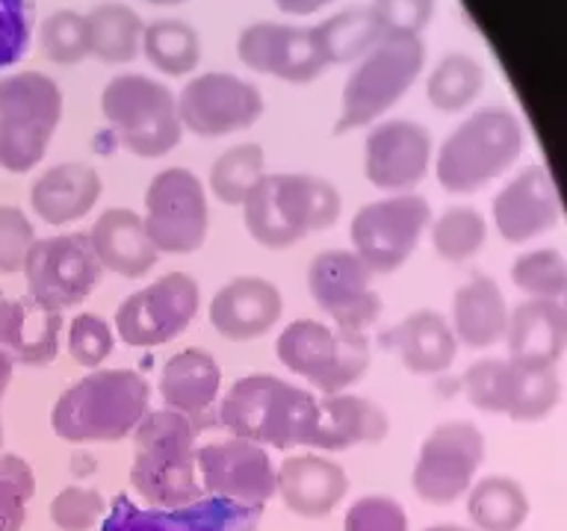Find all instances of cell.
<instances>
[{"label": "cell", "mask_w": 567, "mask_h": 531, "mask_svg": "<svg viewBox=\"0 0 567 531\" xmlns=\"http://www.w3.org/2000/svg\"><path fill=\"white\" fill-rule=\"evenodd\" d=\"M432 163V136L420 122L390 118L375 124L363 142V175L390 195L411 192Z\"/></svg>", "instance_id": "cell-21"}, {"label": "cell", "mask_w": 567, "mask_h": 531, "mask_svg": "<svg viewBox=\"0 0 567 531\" xmlns=\"http://www.w3.org/2000/svg\"><path fill=\"white\" fill-rule=\"evenodd\" d=\"M346 531H408L405 508L390 496L372 493L354 499L346 511Z\"/></svg>", "instance_id": "cell-46"}, {"label": "cell", "mask_w": 567, "mask_h": 531, "mask_svg": "<svg viewBox=\"0 0 567 531\" xmlns=\"http://www.w3.org/2000/svg\"><path fill=\"white\" fill-rule=\"evenodd\" d=\"M33 35V0H0V71L16 65Z\"/></svg>", "instance_id": "cell-45"}, {"label": "cell", "mask_w": 567, "mask_h": 531, "mask_svg": "<svg viewBox=\"0 0 567 531\" xmlns=\"http://www.w3.org/2000/svg\"><path fill=\"white\" fill-rule=\"evenodd\" d=\"M89 242L101 269L127 281H140L157 266L159 254L145 233V221L127 207H110L101 212L89 230Z\"/></svg>", "instance_id": "cell-26"}, {"label": "cell", "mask_w": 567, "mask_h": 531, "mask_svg": "<svg viewBox=\"0 0 567 531\" xmlns=\"http://www.w3.org/2000/svg\"><path fill=\"white\" fill-rule=\"evenodd\" d=\"M21 272L27 278V299L62 313L92 295L104 269L92 251L89 233H56L35 239Z\"/></svg>", "instance_id": "cell-12"}, {"label": "cell", "mask_w": 567, "mask_h": 531, "mask_svg": "<svg viewBox=\"0 0 567 531\" xmlns=\"http://www.w3.org/2000/svg\"><path fill=\"white\" fill-rule=\"evenodd\" d=\"M115 331L97 313H78L69 325V354L80 366L97 369L113 354Z\"/></svg>", "instance_id": "cell-44"}, {"label": "cell", "mask_w": 567, "mask_h": 531, "mask_svg": "<svg viewBox=\"0 0 567 531\" xmlns=\"http://www.w3.org/2000/svg\"><path fill=\"white\" fill-rule=\"evenodd\" d=\"M264 517V504H243L202 496L184 508H142L131 496L118 493L106 508L101 531H257Z\"/></svg>", "instance_id": "cell-17"}, {"label": "cell", "mask_w": 567, "mask_h": 531, "mask_svg": "<svg viewBox=\"0 0 567 531\" xmlns=\"http://www.w3.org/2000/svg\"><path fill=\"white\" fill-rule=\"evenodd\" d=\"M142 221L157 254H195L210 230V207L202 177L184 166L163 168L145 189Z\"/></svg>", "instance_id": "cell-10"}, {"label": "cell", "mask_w": 567, "mask_h": 531, "mask_svg": "<svg viewBox=\"0 0 567 531\" xmlns=\"http://www.w3.org/2000/svg\"><path fill=\"white\" fill-rule=\"evenodd\" d=\"M494 221L508 242H526L558 221V195L540 166L523 168L494 201Z\"/></svg>", "instance_id": "cell-27"}, {"label": "cell", "mask_w": 567, "mask_h": 531, "mask_svg": "<svg viewBox=\"0 0 567 531\" xmlns=\"http://www.w3.org/2000/svg\"><path fill=\"white\" fill-rule=\"evenodd\" d=\"M264 168L266 154L257 142L234 145V148H228L225 154L213 159L210 192L216 195V201L228 204V207H243L248 192L264 177Z\"/></svg>", "instance_id": "cell-36"}, {"label": "cell", "mask_w": 567, "mask_h": 531, "mask_svg": "<svg viewBox=\"0 0 567 531\" xmlns=\"http://www.w3.org/2000/svg\"><path fill=\"white\" fill-rule=\"evenodd\" d=\"M101 110L118 142L142 159L163 157L184 136L177 97L148 74L131 71L110 80L101 92Z\"/></svg>", "instance_id": "cell-8"}, {"label": "cell", "mask_w": 567, "mask_h": 531, "mask_svg": "<svg viewBox=\"0 0 567 531\" xmlns=\"http://www.w3.org/2000/svg\"><path fill=\"white\" fill-rule=\"evenodd\" d=\"M154 7H177V3H184V0H148Z\"/></svg>", "instance_id": "cell-51"}, {"label": "cell", "mask_w": 567, "mask_h": 531, "mask_svg": "<svg viewBox=\"0 0 567 531\" xmlns=\"http://www.w3.org/2000/svg\"><path fill=\"white\" fill-rule=\"evenodd\" d=\"M343 212L334 184L317 175H264L243 201L248 237L269 251H284L310 233L331 230Z\"/></svg>", "instance_id": "cell-2"}, {"label": "cell", "mask_w": 567, "mask_h": 531, "mask_svg": "<svg viewBox=\"0 0 567 531\" xmlns=\"http://www.w3.org/2000/svg\"><path fill=\"white\" fill-rule=\"evenodd\" d=\"M106 502L95 487L71 485L53 496L51 520L60 531H92L104 520Z\"/></svg>", "instance_id": "cell-43"}, {"label": "cell", "mask_w": 567, "mask_h": 531, "mask_svg": "<svg viewBox=\"0 0 567 531\" xmlns=\"http://www.w3.org/2000/svg\"><path fill=\"white\" fill-rule=\"evenodd\" d=\"M485 458V440L476 425L443 423L423 440L416 458L414 493L429 504H450L467 493L478 464Z\"/></svg>", "instance_id": "cell-18"}, {"label": "cell", "mask_w": 567, "mask_h": 531, "mask_svg": "<svg viewBox=\"0 0 567 531\" xmlns=\"http://www.w3.org/2000/svg\"><path fill=\"white\" fill-rule=\"evenodd\" d=\"M0 446H3V423H0Z\"/></svg>", "instance_id": "cell-53"}, {"label": "cell", "mask_w": 567, "mask_h": 531, "mask_svg": "<svg viewBox=\"0 0 567 531\" xmlns=\"http://www.w3.org/2000/svg\"><path fill=\"white\" fill-rule=\"evenodd\" d=\"M35 493L33 467L21 455H0V531H21Z\"/></svg>", "instance_id": "cell-41"}, {"label": "cell", "mask_w": 567, "mask_h": 531, "mask_svg": "<svg viewBox=\"0 0 567 531\" xmlns=\"http://www.w3.org/2000/svg\"><path fill=\"white\" fill-rule=\"evenodd\" d=\"M151 387L133 369H92L74 381L51 410V425L65 442H118L148 414Z\"/></svg>", "instance_id": "cell-4"}, {"label": "cell", "mask_w": 567, "mask_h": 531, "mask_svg": "<svg viewBox=\"0 0 567 531\" xmlns=\"http://www.w3.org/2000/svg\"><path fill=\"white\" fill-rule=\"evenodd\" d=\"M195 434L198 428L168 407L148 410L133 428L131 487L145 508L172 511L207 496L195 478Z\"/></svg>", "instance_id": "cell-3"}, {"label": "cell", "mask_w": 567, "mask_h": 531, "mask_svg": "<svg viewBox=\"0 0 567 531\" xmlns=\"http://www.w3.org/2000/svg\"><path fill=\"white\" fill-rule=\"evenodd\" d=\"M62 313L35 304L33 299H12L0 304V345L12 361L24 366H48L60 354Z\"/></svg>", "instance_id": "cell-30"}, {"label": "cell", "mask_w": 567, "mask_h": 531, "mask_svg": "<svg viewBox=\"0 0 567 531\" xmlns=\"http://www.w3.org/2000/svg\"><path fill=\"white\" fill-rule=\"evenodd\" d=\"M237 53L251 71L272 74L287 83H310L331 65L319 24L296 27L257 21L239 33Z\"/></svg>", "instance_id": "cell-19"}, {"label": "cell", "mask_w": 567, "mask_h": 531, "mask_svg": "<svg viewBox=\"0 0 567 531\" xmlns=\"http://www.w3.org/2000/svg\"><path fill=\"white\" fill-rule=\"evenodd\" d=\"M319 33L326 42L328 62L337 65V62L361 60L363 53L384 35V27L370 7H352L326 18L319 24Z\"/></svg>", "instance_id": "cell-37"}, {"label": "cell", "mask_w": 567, "mask_h": 531, "mask_svg": "<svg viewBox=\"0 0 567 531\" xmlns=\"http://www.w3.org/2000/svg\"><path fill=\"white\" fill-rule=\"evenodd\" d=\"M275 493L287 511L305 520H326L349 493V476L337 460L322 455H290L275 472Z\"/></svg>", "instance_id": "cell-23"}, {"label": "cell", "mask_w": 567, "mask_h": 531, "mask_svg": "<svg viewBox=\"0 0 567 531\" xmlns=\"http://www.w3.org/2000/svg\"><path fill=\"white\" fill-rule=\"evenodd\" d=\"M485 219L470 207H452L432 225L434 254L450 263H461V260L478 254L485 246Z\"/></svg>", "instance_id": "cell-39"}, {"label": "cell", "mask_w": 567, "mask_h": 531, "mask_svg": "<svg viewBox=\"0 0 567 531\" xmlns=\"http://www.w3.org/2000/svg\"><path fill=\"white\" fill-rule=\"evenodd\" d=\"M142 53L168 77H184L202 62V39L181 18H157L142 30Z\"/></svg>", "instance_id": "cell-34"}, {"label": "cell", "mask_w": 567, "mask_h": 531, "mask_svg": "<svg viewBox=\"0 0 567 531\" xmlns=\"http://www.w3.org/2000/svg\"><path fill=\"white\" fill-rule=\"evenodd\" d=\"M452 331L467 348H487L508 327V308L499 287L485 274H473L452 301Z\"/></svg>", "instance_id": "cell-31"}, {"label": "cell", "mask_w": 567, "mask_h": 531, "mask_svg": "<svg viewBox=\"0 0 567 531\" xmlns=\"http://www.w3.org/2000/svg\"><path fill=\"white\" fill-rule=\"evenodd\" d=\"M198 304L202 292L195 278L186 272H168L118 304L113 331L131 348H157L193 325Z\"/></svg>", "instance_id": "cell-13"}, {"label": "cell", "mask_w": 567, "mask_h": 531, "mask_svg": "<svg viewBox=\"0 0 567 531\" xmlns=\"http://www.w3.org/2000/svg\"><path fill=\"white\" fill-rule=\"evenodd\" d=\"M35 242V230L24 210L0 207V274H16L24 269V260Z\"/></svg>", "instance_id": "cell-47"}, {"label": "cell", "mask_w": 567, "mask_h": 531, "mask_svg": "<svg viewBox=\"0 0 567 531\" xmlns=\"http://www.w3.org/2000/svg\"><path fill=\"white\" fill-rule=\"evenodd\" d=\"M86 18L89 53L101 62L118 65L142 51V18L124 3H97Z\"/></svg>", "instance_id": "cell-33"}, {"label": "cell", "mask_w": 567, "mask_h": 531, "mask_svg": "<svg viewBox=\"0 0 567 531\" xmlns=\"http://www.w3.org/2000/svg\"><path fill=\"white\" fill-rule=\"evenodd\" d=\"M278 361L322 396L343 393L370 369V340L361 331L331 327L317 319H296L275 343Z\"/></svg>", "instance_id": "cell-9"}, {"label": "cell", "mask_w": 567, "mask_h": 531, "mask_svg": "<svg viewBox=\"0 0 567 531\" xmlns=\"http://www.w3.org/2000/svg\"><path fill=\"white\" fill-rule=\"evenodd\" d=\"M195 467L202 469L204 493L221 496L230 502L266 504L278 490V467L269 458V449L243 437H228L195 449Z\"/></svg>", "instance_id": "cell-20"}, {"label": "cell", "mask_w": 567, "mask_h": 531, "mask_svg": "<svg viewBox=\"0 0 567 531\" xmlns=\"http://www.w3.org/2000/svg\"><path fill=\"white\" fill-rule=\"evenodd\" d=\"M390 434V419L372 398L334 393L319 398V419L310 449L343 451L352 446H375Z\"/></svg>", "instance_id": "cell-28"}, {"label": "cell", "mask_w": 567, "mask_h": 531, "mask_svg": "<svg viewBox=\"0 0 567 531\" xmlns=\"http://www.w3.org/2000/svg\"><path fill=\"white\" fill-rule=\"evenodd\" d=\"M425 531H464V529H458V525H432V529H425Z\"/></svg>", "instance_id": "cell-52"}, {"label": "cell", "mask_w": 567, "mask_h": 531, "mask_svg": "<svg viewBox=\"0 0 567 531\" xmlns=\"http://www.w3.org/2000/svg\"><path fill=\"white\" fill-rule=\"evenodd\" d=\"M485 88V69L470 53H446L425 83V95L441 113L467 110Z\"/></svg>", "instance_id": "cell-35"}, {"label": "cell", "mask_w": 567, "mask_h": 531, "mask_svg": "<svg viewBox=\"0 0 567 531\" xmlns=\"http://www.w3.org/2000/svg\"><path fill=\"white\" fill-rule=\"evenodd\" d=\"M216 416L234 437L266 449H310L319 419V398L278 375H246L230 384Z\"/></svg>", "instance_id": "cell-1"}, {"label": "cell", "mask_w": 567, "mask_h": 531, "mask_svg": "<svg viewBox=\"0 0 567 531\" xmlns=\"http://www.w3.org/2000/svg\"><path fill=\"white\" fill-rule=\"evenodd\" d=\"M429 225H432V207L423 195H388L379 201L363 204L354 212L349 239H352V251L370 266L372 274H393L414 254Z\"/></svg>", "instance_id": "cell-11"}, {"label": "cell", "mask_w": 567, "mask_h": 531, "mask_svg": "<svg viewBox=\"0 0 567 531\" xmlns=\"http://www.w3.org/2000/svg\"><path fill=\"white\" fill-rule=\"evenodd\" d=\"M3 301H7V295H3V290H0V304H3Z\"/></svg>", "instance_id": "cell-54"}, {"label": "cell", "mask_w": 567, "mask_h": 531, "mask_svg": "<svg viewBox=\"0 0 567 531\" xmlns=\"http://www.w3.org/2000/svg\"><path fill=\"white\" fill-rule=\"evenodd\" d=\"M157 389L168 410L184 414L195 428H207L221 389L219 363L204 348H184L166 361Z\"/></svg>", "instance_id": "cell-24"}, {"label": "cell", "mask_w": 567, "mask_h": 531, "mask_svg": "<svg viewBox=\"0 0 567 531\" xmlns=\"http://www.w3.org/2000/svg\"><path fill=\"white\" fill-rule=\"evenodd\" d=\"M381 348L396 352L402 366L411 375H437L446 372L455 361L458 340L452 331L450 319L437 310H414L396 325L379 334Z\"/></svg>", "instance_id": "cell-25"}, {"label": "cell", "mask_w": 567, "mask_h": 531, "mask_svg": "<svg viewBox=\"0 0 567 531\" xmlns=\"http://www.w3.org/2000/svg\"><path fill=\"white\" fill-rule=\"evenodd\" d=\"M328 3H334V0H275V7L281 12H290V15H313L319 9H326Z\"/></svg>", "instance_id": "cell-49"}, {"label": "cell", "mask_w": 567, "mask_h": 531, "mask_svg": "<svg viewBox=\"0 0 567 531\" xmlns=\"http://www.w3.org/2000/svg\"><path fill=\"white\" fill-rule=\"evenodd\" d=\"M467 398L482 410L508 414L514 419H540L558 398L553 363L478 361L464 375Z\"/></svg>", "instance_id": "cell-14"}, {"label": "cell", "mask_w": 567, "mask_h": 531, "mask_svg": "<svg viewBox=\"0 0 567 531\" xmlns=\"http://www.w3.org/2000/svg\"><path fill=\"white\" fill-rule=\"evenodd\" d=\"M370 266L352 248L319 251L308 266V292L334 327L367 331L381 316V295L372 290Z\"/></svg>", "instance_id": "cell-15"}, {"label": "cell", "mask_w": 567, "mask_h": 531, "mask_svg": "<svg viewBox=\"0 0 567 531\" xmlns=\"http://www.w3.org/2000/svg\"><path fill=\"white\" fill-rule=\"evenodd\" d=\"M101 175L89 163H60L35 177L30 207L44 225H71L92 212L101 198Z\"/></svg>", "instance_id": "cell-29"}, {"label": "cell", "mask_w": 567, "mask_h": 531, "mask_svg": "<svg viewBox=\"0 0 567 531\" xmlns=\"http://www.w3.org/2000/svg\"><path fill=\"white\" fill-rule=\"evenodd\" d=\"M523 150V127L505 106H485L461 122L437 150V180L446 192L470 195L512 166Z\"/></svg>", "instance_id": "cell-5"}, {"label": "cell", "mask_w": 567, "mask_h": 531, "mask_svg": "<svg viewBox=\"0 0 567 531\" xmlns=\"http://www.w3.org/2000/svg\"><path fill=\"white\" fill-rule=\"evenodd\" d=\"M39 44H42L44 56L56 65H74L89 56L86 18L74 9H56L42 21Z\"/></svg>", "instance_id": "cell-42"}, {"label": "cell", "mask_w": 567, "mask_h": 531, "mask_svg": "<svg viewBox=\"0 0 567 531\" xmlns=\"http://www.w3.org/2000/svg\"><path fill=\"white\" fill-rule=\"evenodd\" d=\"M177 115L184 131L204 139H219L251 127L264 115V95L255 83L230 71H207L181 88Z\"/></svg>", "instance_id": "cell-16"}, {"label": "cell", "mask_w": 567, "mask_h": 531, "mask_svg": "<svg viewBox=\"0 0 567 531\" xmlns=\"http://www.w3.org/2000/svg\"><path fill=\"white\" fill-rule=\"evenodd\" d=\"M210 325L230 343L260 340L281 322V290L260 274H239L210 301Z\"/></svg>", "instance_id": "cell-22"}, {"label": "cell", "mask_w": 567, "mask_h": 531, "mask_svg": "<svg viewBox=\"0 0 567 531\" xmlns=\"http://www.w3.org/2000/svg\"><path fill=\"white\" fill-rule=\"evenodd\" d=\"M514 283L535 299L553 301L567 313V263L556 251H532L514 263Z\"/></svg>", "instance_id": "cell-40"}, {"label": "cell", "mask_w": 567, "mask_h": 531, "mask_svg": "<svg viewBox=\"0 0 567 531\" xmlns=\"http://www.w3.org/2000/svg\"><path fill=\"white\" fill-rule=\"evenodd\" d=\"M505 336L514 361L553 363L565 348L567 313L553 301L532 299L514 310Z\"/></svg>", "instance_id": "cell-32"}, {"label": "cell", "mask_w": 567, "mask_h": 531, "mask_svg": "<svg viewBox=\"0 0 567 531\" xmlns=\"http://www.w3.org/2000/svg\"><path fill=\"white\" fill-rule=\"evenodd\" d=\"M372 12L384 27V33L420 35L432 21L437 3L434 0H372Z\"/></svg>", "instance_id": "cell-48"}, {"label": "cell", "mask_w": 567, "mask_h": 531, "mask_svg": "<svg viewBox=\"0 0 567 531\" xmlns=\"http://www.w3.org/2000/svg\"><path fill=\"white\" fill-rule=\"evenodd\" d=\"M423 65L425 44L420 35H381L346 80L340 118L334 124L337 136L381 118L420 77Z\"/></svg>", "instance_id": "cell-6"}, {"label": "cell", "mask_w": 567, "mask_h": 531, "mask_svg": "<svg viewBox=\"0 0 567 531\" xmlns=\"http://www.w3.org/2000/svg\"><path fill=\"white\" fill-rule=\"evenodd\" d=\"M470 517L482 531H514L526 520V496L512 478H485L470 493Z\"/></svg>", "instance_id": "cell-38"}, {"label": "cell", "mask_w": 567, "mask_h": 531, "mask_svg": "<svg viewBox=\"0 0 567 531\" xmlns=\"http://www.w3.org/2000/svg\"><path fill=\"white\" fill-rule=\"evenodd\" d=\"M62 118V92L42 71L0 77V168L27 175L42 163Z\"/></svg>", "instance_id": "cell-7"}, {"label": "cell", "mask_w": 567, "mask_h": 531, "mask_svg": "<svg viewBox=\"0 0 567 531\" xmlns=\"http://www.w3.org/2000/svg\"><path fill=\"white\" fill-rule=\"evenodd\" d=\"M12 369H16V361H12V354L0 345V398H3L9 381H12Z\"/></svg>", "instance_id": "cell-50"}]
</instances>
